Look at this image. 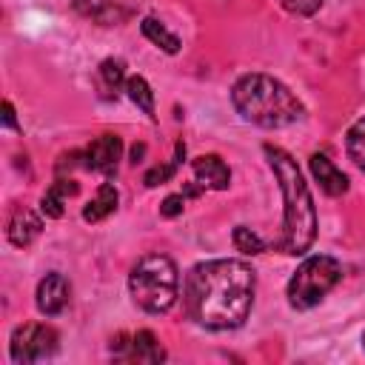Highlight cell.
<instances>
[{
	"mask_svg": "<svg viewBox=\"0 0 365 365\" xmlns=\"http://www.w3.org/2000/svg\"><path fill=\"white\" fill-rule=\"evenodd\" d=\"M257 277L242 259H208L188 271L182 302L188 317L211 331H231L245 322L254 305Z\"/></svg>",
	"mask_w": 365,
	"mask_h": 365,
	"instance_id": "6da1fadb",
	"label": "cell"
},
{
	"mask_svg": "<svg viewBox=\"0 0 365 365\" xmlns=\"http://www.w3.org/2000/svg\"><path fill=\"white\" fill-rule=\"evenodd\" d=\"M265 160L279 182L282 202H285V217H282V237L277 240V248L282 254H305L317 237V208L314 197L308 191V182L302 180L297 160L279 148V145H262Z\"/></svg>",
	"mask_w": 365,
	"mask_h": 365,
	"instance_id": "7a4b0ae2",
	"label": "cell"
},
{
	"mask_svg": "<svg viewBox=\"0 0 365 365\" xmlns=\"http://www.w3.org/2000/svg\"><path fill=\"white\" fill-rule=\"evenodd\" d=\"M231 103L242 120L262 128H285L305 114L294 91L268 74H242L231 88Z\"/></svg>",
	"mask_w": 365,
	"mask_h": 365,
	"instance_id": "3957f363",
	"label": "cell"
},
{
	"mask_svg": "<svg viewBox=\"0 0 365 365\" xmlns=\"http://www.w3.org/2000/svg\"><path fill=\"white\" fill-rule=\"evenodd\" d=\"M134 302L148 314H163L177 302V265L165 254H145L128 274Z\"/></svg>",
	"mask_w": 365,
	"mask_h": 365,
	"instance_id": "277c9868",
	"label": "cell"
},
{
	"mask_svg": "<svg viewBox=\"0 0 365 365\" xmlns=\"http://www.w3.org/2000/svg\"><path fill=\"white\" fill-rule=\"evenodd\" d=\"M342 277V265L328 257V254H317V257H308L297 271L294 277L288 279V302L291 308L297 311H308L314 308Z\"/></svg>",
	"mask_w": 365,
	"mask_h": 365,
	"instance_id": "5b68a950",
	"label": "cell"
},
{
	"mask_svg": "<svg viewBox=\"0 0 365 365\" xmlns=\"http://www.w3.org/2000/svg\"><path fill=\"white\" fill-rule=\"evenodd\" d=\"M54 351H57V331L48 325H40V322H26V325L14 328L11 342H9V354L20 365L48 359Z\"/></svg>",
	"mask_w": 365,
	"mask_h": 365,
	"instance_id": "8992f818",
	"label": "cell"
},
{
	"mask_svg": "<svg viewBox=\"0 0 365 365\" xmlns=\"http://www.w3.org/2000/svg\"><path fill=\"white\" fill-rule=\"evenodd\" d=\"M120 154H123V140L117 134H100L86 148V168L100 171V174H114Z\"/></svg>",
	"mask_w": 365,
	"mask_h": 365,
	"instance_id": "52a82bcc",
	"label": "cell"
},
{
	"mask_svg": "<svg viewBox=\"0 0 365 365\" xmlns=\"http://www.w3.org/2000/svg\"><path fill=\"white\" fill-rule=\"evenodd\" d=\"M68 305V282L63 274L51 271L40 279L37 285V308L46 314V317H57L63 308Z\"/></svg>",
	"mask_w": 365,
	"mask_h": 365,
	"instance_id": "ba28073f",
	"label": "cell"
},
{
	"mask_svg": "<svg viewBox=\"0 0 365 365\" xmlns=\"http://www.w3.org/2000/svg\"><path fill=\"white\" fill-rule=\"evenodd\" d=\"M40 228H43L40 217H37L31 208L17 205V208L11 211V217H9V222H6V237H9L11 245L26 248V245L40 234Z\"/></svg>",
	"mask_w": 365,
	"mask_h": 365,
	"instance_id": "9c48e42d",
	"label": "cell"
},
{
	"mask_svg": "<svg viewBox=\"0 0 365 365\" xmlns=\"http://www.w3.org/2000/svg\"><path fill=\"white\" fill-rule=\"evenodd\" d=\"M308 165H311V174H314V180L319 182V188L328 194V197H339V194H345L348 191V177L328 160V154H311V160H308Z\"/></svg>",
	"mask_w": 365,
	"mask_h": 365,
	"instance_id": "30bf717a",
	"label": "cell"
},
{
	"mask_svg": "<svg viewBox=\"0 0 365 365\" xmlns=\"http://www.w3.org/2000/svg\"><path fill=\"white\" fill-rule=\"evenodd\" d=\"M191 168H194L197 182H200L202 188L225 191L228 182H231V171H228V165L222 163V157H217V154H202V157H197V160L191 163Z\"/></svg>",
	"mask_w": 365,
	"mask_h": 365,
	"instance_id": "8fae6325",
	"label": "cell"
},
{
	"mask_svg": "<svg viewBox=\"0 0 365 365\" xmlns=\"http://www.w3.org/2000/svg\"><path fill=\"white\" fill-rule=\"evenodd\" d=\"M117 200H120L117 188H114L111 182H103V185L97 188V194L91 197V202L83 208V220H86V222H100V220H106V217L117 208Z\"/></svg>",
	"mask_w": 365,
	"mask_h": 365,
	"instance_id": "7c38bea8",
	"label": "cell"
},
{
	"mask_svg": "<svg viewBox=\"0 0 365 365\" xmlns=\"http://www.w3.org/2000/svg\"><path fill=\"white\" fill-rule=\"evenodd\" d=\"M74 194H77V182H74V180H57V182L43 194V200H40V211H43L46 217L57 220V217H63V205H66V200L74 197Z\"/></svg>",
	"mask_w": 365,
	"mask_h": 365,
	"instance_id": "4fadbf2b",
	"label": "cell"
},
{
	"mask_svg": "<svg viewBox=\"0 0 365 365\" xmlns=\"http://www.w3.org/2000/svg\"><path fill=\"white\" fill-rule=\"evenodd\" d=\"M128 359H134V362H163L165 351H163V345L157 342V336L151 331H137L131 336Z\"/></svg>",
	"mask_w": 365,
	"mask_h": 365,
	"instance_id": "5bb4252c",
	"label": "cell"
},
{
	"mask_svg": "<svg viewBox=\"0 0 365 365\" xmlns=\"http://www.w3.org/2000/svg\"><path fill=\"white\" fill-rule=\"evenodd\" d=\"M125 80V63L123 60H103L97 68V86L103 97H114Z\"/></svg>",
	"mask_w": 365,
	"mask_h": 365,
	"instance_id": "9a60e30c",
	"label": "cell"
},
{
	"mask_svg": "<svg viewBox=\"0 0 365 365\" xmlns=\"http://www.w3.org/2000/svg\"><path fill=\"white\" fill-rule=\"evenodd\" d=\"M143 34L154 43V46H160L165 54H177L180 51V40H177V34H171L160 20H154V17H145L143 20Z\"/></svg>",
	"mask_w": 365,
	"mask_h": 365,
	"instance_id": "2e32d148",
	"label": "cell"
},
{
	"mask_svg": "<svg viewBox=\"0 0 365 365\" xmlns=\"http://www.w3.org/2000/svg\"><path fill=\"white\" fill-rule=\"evenodd\" d=\"M74 11L88 17V20H97V23H111L117 20V9H114V0H71Z\"/></svg>",
	"mask_w": 365,
	"mask_h": 365,
	"instance_id": "e0dca14e",
	"label": "cell"
},
{
	"mask_svg": "<svg viewBox=\"0 0 365 365\" xmlns=\"http://www.w3.org/2000/svg\"><path fill=\"white\" fill-rule=\"evenodd\" d=\"M125 94H128V100L140 111H145L148 117H154V91H151V86L143 77H128L125 80Z\"/></svg>",
	"mask_w": 365,
	"mask_h": 365,
	"instance_id": "ac0fdd59",
	"label": "cell"
},
{
	"mask_svg": "<svg viewBox=\"0 0 365 365\" xmlns=\"http://www.w3.org/2000/svg\"><path fill=\"white\" fill-rule=\"evenodd\" d=\"M345 151H348V157L354 160V165L365 171V117L356 120V123L348 128V134H345Z\"/></svg>",
	"mask_w": 365,
	"mask_h": 365,
	"instance_id": "d6986e66",
	"label": "cell"
},
{
	"mask_svg": "<svg viewBox=\"0 0 365 365\" xmlns=\"http://www.w3.org/2000/svg\"><path fill=\"white\" fill-rule=\"evenodd\" d=\"M182 157H185V145H182V143H177V157H174V160H171L168 165H154L151 171H145L143 182H145L148 188H154V185H163V182H168V180L174 177L177 165L182 163Z\"/></svg>",
	"mask_w": 365,
	"mask_h": 365,
	"instance_id": "ffe728a7",
	"label": "cell"
},
{
	"mask_svg": "<svg viewBox=\"0 0 365 365\" xmlns=\"http://www.w3.org/2000/svg\"><path fill=\"white\" fill-rule=\"evenodd\" d=\"M234 245H237V251H242V254H262L265 251V242H262V237L257 234V231H251L248 225H237L234 228Z\"/></svg>",
	"mask_w": 365,
	"mask_h": 365,
	"instance_id": "44dd1931",
	"label": "cell"
},
{
	"mask_svg": "<svg viewBox=\"0 0 365 365\" xmlns=\"http://www.w3.org/2000/svg\"><path fill=\"white\" fill-rule=\"evenodd\" d=\"M285 11H291V14H299V17H308V14H314L319 6H322V0H277Z\"/></svg>",
	"mask_w": 365,
	"mask_h": 365,
	"instance_id": "7402d4cb",
	"label": "cell"
},
{
	"mask_svg": "<svg viewBox=\"0 0 365 365\" xmlns=\"http://www.w3.org/2000/svg\"><path fill=\"white\" fill-rule=\"evenodd\" d=\"M182 208H185V197H182V194H168V197L163 200V205H160V217H165V220L180 217Z\"/></svg>",
	"mask_w": 365,
	"mask_h": 365,
	"instance_id": "603a6c76",
	"label": "cell"
},
{
	"mask_svg": "<svg viewBox=\"0 0 365 365\" xmlns=\"http://www.w3.org/2000/svg\"><path fill=\"white\" fill-rule=\"evenodd\" d=\"M3 123L9 128H17V117H14V106L9 100H3Z\"/></svg>",
	"mask_w": 365,
	"mask_h": 365,
	"instance_id": "cb8c5ba5",
	"label": "cell"
},
{
	"mask_svg": "<svg viewBox=\"0 0 365 365\" xmlns=\"http://www.w3.org/2000/svg\"><path fill=\"white\" fill-rule=\"evenodd\" d=\"M143 154H145V145H143V143H137V145L131 148V163H140V157H143Z\"/></svg>",
	"mask_w": 365,
	"mask_h": 365,
	"instance_id": "d4e9b609",
	"label": "cell"
}]
</instances>
